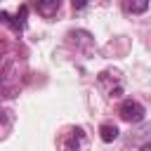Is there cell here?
I'll list each match as a JSON object with an SVG mask.
<instances>
[{"label": "cell", "instance_id": "5", "mask_svg": "<svg viewBox=\"0 0 151 151\" xmlns=\"http://www.w3.org/2000/svg\"><path fill=\"white\" fill-rule=\"evenodd\" d=\"M146 5H149V0H130L132 12H144V9H146Z\"/></svg>", "mask_w": 151, "mask_h": 151}, {"label": "cell", "instance_id": "2", "mask_svg": "<svg viewBox=\"0 0 151 151\" xmlns=\"http://www.w3.org/2000/svg\"><path fill=\"white\" fill-rule=\"evenodd\" d=\"M59 7H61V0H35V9H38V14L45 17V19L54 17V14L59 12Z\"/></svg>", "mask_w": 151, "mask_h": 151}, {"label": "cell", "instance_id": "1", "mask_svg": "<svg viewBox=\"0 0 151 151\" xmlns=\"http://www.w3.org/2000/svg\"><path fill=\"white\" fill-rule=\"evenodd\" d=\"M118 113H120V118H123V120H127V123H142V120H144V116H146L144 106H142L139 101H132V99H125V101L120 104Z\"/></svg>", "mask_w": 151, "mask_h": 151}, {"label": "cell", "instance_id": "6", "mask_svg": "<svg viewBox=\"0 0 151 151\" xmlns=\"http://www.w3.org/2000/svg\"><path fill=\"white\" fill-rule=\"evenodd\" d=\"M71 5H73V9H83L87 5V0H71Z\"/></svg>", "mask_w": 151, "mask_h": 151}, {"label": "cell", "instance_id": "4", "mask_svg": "<svg viewBox=\"0 0 151 151\" xmlns=\"http://www.w3.org/2000/svg\"><path fill=\"white\" fill-rule=\"evenodd\" d=\"M26 7H19V12H17V17H14V21H12V28L14 31H21L24 26H26Z\"/></svg>", "mask_w": 151, "mask_h": 151}, {"label": "cell", "instance_id": "3", "mask_svg": "<svg viewBox=\"0 0 151 151\" xmlns=\"http://www.w3.org/2000/svg\"><path fill=\"white\" fill-rule=\"evenodd\" d=\"M99 137H101L104 142H113V139L118 137V127H116V125H109V123H104V125L99 127Z\"/></svg>", "mask_w": 151, "mask_h": 151}]
</instances>
